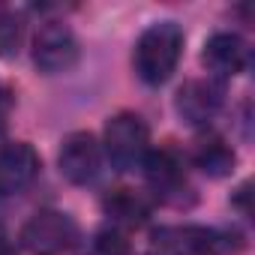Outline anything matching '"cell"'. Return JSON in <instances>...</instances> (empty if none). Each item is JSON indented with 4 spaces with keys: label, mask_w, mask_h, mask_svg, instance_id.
Segmentation results:
<instances>
[{
    "label": "cell",
    "mask_w": 255,
    "mask_h": 255,
    "mask_svg": "<svg viewBox=\"0 0 255 255\" xmlns=\"http://www.w3.org/2000/svg\"><path fill=\"white\" fill-rule=\"evenodd\" d=\"M180 54H183V30H180V24L177 21H156L135 42V54H132L135 75L144 84L159 87L177 69Z\"/></svg>",
    "instance_id": "obj_1"
},
{
    "label": "cell",
    "mask_w": 255,
    "mask_h": 255,
    "mask_svg": "<svg viewBox=\"0 0 255 255\" xmlns=\"http://www.w3.org/2000/svg\"><path fill=\"white\" fill-rule=\"evenodd\" d=\"M102 150L117 171L141 165L150 150V129L144 117L135 111H117L114 117H108L102 132Z\"/></svg>",
    "instance_id": "obj_2"
},
{
    "label": "cell",
    "mask_w": 255,
    "mask_h": 255,
    "mask_svg": "<svg viewBox=\"0 0 255 255\" xmlns=\"http://www.w3.org/2000/svg\"><path fill=\"white\" fill-rule=\"evenodd\" d=\"M21 243L33 255H60L78 243V225L63 210H39L24 222Z\"/></svg>",
    "instance_id": "obj_3"
},
{
    "label": "cell",
    "mask_w": 255,
    "mask_h": 255,
    "mask_svg": "<svg viewBox=\"0 0 255 255\" xmlns=\"http://www.w3.org/2000/svg\"><path fill=\"white\" fill-rule=\"evenodd\" d=\"M81 57L78 36L66 21H45L33 36V63L45 75L69 72Z\"/></svg>",
    "instance_id": "obj_4"
},
{
    "label": "cell",
    "mask_w": 255,
    "mask_h": 255,
    "mask_svg": "<svg viewBox=\"0 0 255 255\" xmlns=\"http://www.w3.org/2000/svg\"><path fill=\"white\" fill-rule=\"evenodd\" d=\"M222 252H225V234L204 225L159 228L147 249V255H222Z\"/></svg>",
    "instance_id": "obj_5"
},
{
    "label": "cell",
    "mask_w": 255,
    "mask_h": 255,
    "mask_svg": "<svg viewBox=\"0 0 255 255\" xmlns=\"http://www.w3.org/2000/svg\"><path fill=\"white\" fill-rule=\"evenodd\" d=\"M57 165L69 183H75V186L93 183L102 168V147L90 132H69L60 144Z\"/></svg>",
    "instance_id": "obj_6"
},
{
    "label": "cell",
    "mask_w": 255,
    "mask_h": 255,
    "mask_svg": "<svg viewBox=\"0 0 255 255\" xmlns=\"http://www.w3.org/2000/svg\"><path fill=\"white\" fill-rule=\"evenodd\" d=\"M39 153L27 141H12L0 147V198L24 192L39 174Z\"/></svg>",
    "instance_id": "obj_7"
},
{
    "label": "cell",
    "mask_w": 255,
    "mask_h": 255,
    "mask_svg": "<svg viewBox=\"0 0 255 255\" xmlns=\"http://www.w3.org/2000/svg\"><path fill=\"white\" fill-rule=\"evenodd\" d=\"M222 105V87L216 81L207 78H189L180 84L177 96H174V108L180 114L183 123L189 126H204L213 120V114Z\"/></svg>",
    "instance_id": "obj_8"
},
{
    "label": "cell",
    "mask_w": 255,
    "mask_h": 255,
    "mask_svg": "<svg viewBox=\"0 0 255 255\" xmlns=\"http://www.w3.org/2000/svg\"><path fill=\"white\" fill-rule=\"evenodd\" d=\"M141 168H144V177H147L150 189H153L159 198H165V201H180V198H183V189H186V171H183L180 156H177L171 147L147 150Z\"/></svg>",
    "instance_id": "obj_9"
},
{
    "label": "cell",
    "mask_w": 255,
    "mask_h": 255,
    "mask_svg": "<svg viewBox=\"0 0 255 255\" xmlns=\"http://www.w3.org/2000/svg\"><path fill=\"white\" fill-rule=\"evenodd\" d=\"M201 60L204 66L219 75V78H234L246 69L249 63V48L246 42L237 36V33H228V30H219L213 33L207 42H204V51H201Z\"/></svg>",
    "instance_id": "obj_10"
},
{
    "label": "cell",
    "mask_w": 255,
    "mask_h": 255,
    "mask_svg": "<svg viewBox=\"0 0 255 255\" xmlns=\"http://www.w3.org/2000/svg\"><path fill=\"white\" fill-rule=\"evenodd\" d=\"M102 210L108 213V219L114 222V228H138L147 222L150 216V201L135 192V189H126V186H117L111 189L105 198H102Z\"/></svg>",
    "instance_id": "obj_11"
},
{
    "label": "cell",
    "mask_w": 255,
    "mask_h": 255,
    "mask_svg": "<svg viewBox=\"0 0 255 255\" xmlns=\"http://www.w3.org/2000/svg\"><path fill=\"white\" fill-rule=\"evenodd\" d=\"M192 162H195V168H201V171L210 174V177H225V174L234 171L237 156H234V150H231V144H228L225 138L207 132V135H201V138L195 141V147H192Z\"/></svg>",
    "instance_id": "obj_12"
},
{
    "label": "cell",
    "mask_w": 255,
    "mask_h": 255,
    "mask_svg": "<svg viewBox=\"0 0 255 255\" xmlns=\"http://www.w3.org/2000/svg\"><path fill=\"white\" fill-rule=\"evenodd\" d=\"M24 42V18L15 12H0V57L12 60Z\"/></svg>",
    "instance_id": "obj_13"
},
{
    "label": "cell",
    "mask_w": 255,
    "mask_h": 255,
    "mask_svg": "<svg viewBox=\"0 0 255 255\" xmlns=\"http://www.w3.org/2000/svg\"><path fill=\"white\" fill-rule=\"evenodd\" d=\"M87 255H129V240H126V234L120 228L105 225L90 237Z\"/></svg>",
    "instance_id": "obj_14"
},
{
    "label": "cell",
    "mask_w": 255,
    "mask_h": 255,
    "mask_svg": "<svg viewBox=\"0 0 255 255\" xmlns=\"http://www.w3.org/2000/svg\"><path fill=\"white\" fill-rule=\"evenodd\" d=\"M0 255H18V252H15V246L9 243V237H6V231H3V228H0Z\"/></svg>",
    "instance_id": "obj_15"
}]
</instances>
